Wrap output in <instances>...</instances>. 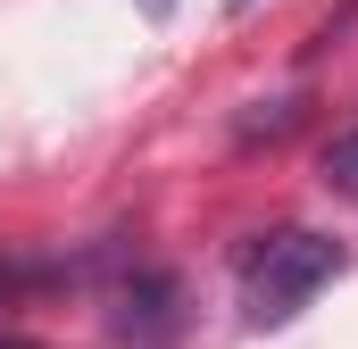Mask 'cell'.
<instances>
[{
	"mask_svg": "<svg viewBox=\"0 0 358 349\" xmlns=\"http://www.w3.org/2000/svg\"><path fill=\"white\" fill-rule=\"evenodd\" d=\"M134 8H142L150 25H167V17H176V8H183V0H134Z\"/></svg>",
	"mask_w": 358,
	"mask_h": 349,
	"instance_id": "3957f363",
	"label": "cell"
},
{
	"mask_svg": "<svg viewBox=\"0 0 358 349\" xmlns=\"http://www.w3.org/2000/svg\"><path fill=\"white\" fill-rule=\"evenodd\" d=\"M342 266H350L342 242H325V233H308V225H275V233H259V242L234 258L242 316H250V325H292Z\"/></svg>",
	"mask_w": 358,
	"mask_h": 349,
	"instance_id": "6da1fadb",
	"label": "cell"
},
{
	"mask_svg": "<svg viewBox=\"0 0 358 349\" xmlns=\"http://www.w3.org/2000/svg\"><path fill=\"white\" fill-rule=\"evenodd\" d=\"M225 8H234V17H242V8H250V0H225Z\"/></svg>",
	"mask_w": 358,
	"mask_h": 349,
	"instance_id": "5b68a950",
	"label": "cell"
},
{
	"mask_svg": "<svg viewBox=\"0 0 358 349\" xmlns=\"http://www.w3.org/2000/svg\"><path fill=\"white\" fill-rule=\"evenodd\" d=\"M0 349H42V341H0Z\"/></svg>",
	"mask_w": 358,
	"mask_h": 349,
	"instance_id": "277c9868",
	"label": "cell"
},
{
	"mask_svg": "<svg viewBox=\"0 0 358 349\" xmlns=\"http://www.w3.org/2000/svg\"><path fill=\"white\" fill-rule=\"evenodd\" d=\"M317 174H325V191H334V200H350V208H358V133H342V142H325V158H317Z\"/></svg>",
	"mask_w": 358,
	"mask_h": 349,
	"instance_id": "7a4b0ae2",
	"label": "cell"
}]
</instances>
